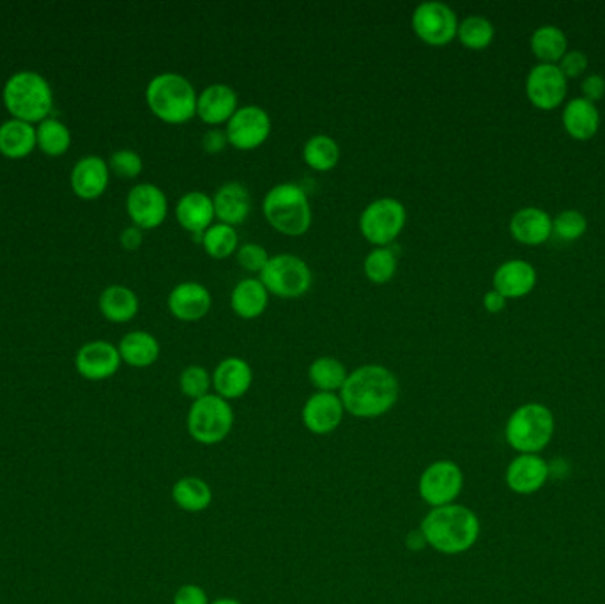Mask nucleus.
Masks as SVG:
<instances>
[{"instance_id":"f257e3e1","label":"nucleus","mask_w":605,"mask_h":604,"mask_svg":"<svg viewBox=\"0 0 605 604\" xmlns=\"http://www.w3.org/2000/svg\"><path fill=\"white\" fill-rule=\"evenodd\" d=\"M338 395L345 413L356 419H377L393 410L399 401V378L384 365H361L349 372Z\"/></svg>"},{"instance_id":"f03ea898","label":"nucleus","mask_w":605,"mask_h":604,"mask_svg":"<svg viewBox=\"0 0 605 604\" xmlns=\"http://www.w3.org/2000/svg\"><path fill=\"white\" fill-rule=\"evenodd\" d=\"M427 544L443 555H462L480 539V518L466 505L450 504L430 509L420 525Z\"/></svg>"},{"instance_id":"7ed1b4c3","label":"nucleus","mask_w":605,"mask_h":604,"mask_svg":"<svg viewBox=\"0 0 605 604\" xmlns=\"http://www.w3.org/2000/svg\"><path fill=\"white\" fill-rule=\"evenodd\" d=\"M197 98L192 82L172 71L156 75L146 89L147 107L167 124H184L197 117Z\"/></svg>"},{"instance_id":"20e7f679","label":"nucleus","mask_w":605,"mask_h":604,"mask_svg":"<svg viewBox=\"0 0 605 604\" xmlns=\"http://www.w3.org/2000/svg\"><path fill=\"white\" fill-rule=\"evenodd\" d=\"M262 211L276 233L298 238L312 227V206L308 195L296 183H278L264 195Z\"/></svg>"},{"instance_id":"39448f33","label":"nucleus","mask_w":605,"mask_h":604,"mask_svg":"<svg viewBox=\"0 0 605 604\" xmlns=\"http://www.w3.org/2000/svg\"><path fill=\"white\" fill-rule=\"evenodd\" d=\"M4 103L18 121L43 123L54 107V94L39 73L18 71L4 87Z\"/></svg>"},{"instance_id":"423d86ee","label":"nucleus","mask_w":605,"mask_h":604,"mask_svg":"<svg viewBox=\"0 0 605 604\" xmlns=\"http://www.w3.org/2000/svg\"><path fill=\"white\" fill-rule=\"evenodd\" d=\"M554 415L540 403L522 404L506 422V442L519 454H538L554 436Z\"/></svg>"},{"instance_id":"0eeeda50","label":"nucleus","mask_w":605,"mask_h":604,"mask_svg":"<svg viewBox=\"0 0 605 604\" xmlns=\"http://www.w3.org/2000/svg\"><path fill=\"white\" fill-rule=\"evenodd\" d=\"M234 427V410L220 395L209 394L193 401L186 417V429L200 445L222 443Z\"/></svg>"},{"instance_id":"6e6552de","label":"nucleus","mask_w":605,"mask_h":604,"mask_svg":"<svg viewBox=\"0 0 605 604\" xmlns=\"http://www.w3.org/2000/svg\"><path fill=\"white\" fill-rule=\"evenodd\" d=\"M269 295L282 300H296L307 295L312 287V270L301 257L294 254L271 256L268 266L259 275Z\"/></svg>"},{"instance_id":"1a4fd4ad","label":"nucleus","mask_w":605,"mask_h":604,"mask_svg":"<svg viewBox=\"0 0 605 604\" xmlns=\"http://www.w3.org/2000/svg\"><path fill=\"white\" fill-rule=\"evenodd\" d=\"M407 211L395 197H379L360 215V233L372 247H391L406 227Z\"/></svg>"},{"instance_id":"9d476101","label":"nucleus","mask_w":605,"mask_h":604,"mask_svg":"<svg viewBox=\"0 0 605 604\" xmlns=\"http://www.w3.org/2000/svg\"><path fill=\"white\" fill-rule=\"evenodd\" d=\"M464 488V473L450 459H439L427 466L418 481V493L423 502L434 507L455 504Z\"/></svg>"},{"instance_id":"9b49d317","label":"nucleus","mask_w":605,"mask_h":604,"mask_svg":"<svg viewBox=\"0 0 605 604\" xmlns=\"http://www.w3.org/2000/svg\"><path fill=\"white\" fill-rule=\"evenodd\" d=\"M414 34L429 47H446L457 38L459 18L450 6L443 2H423L411 16Z\"/></svg>"},{"instance_id":"f8f14e48","label":"nucleus","mask_w":605,"mask_h":604,"mask_svg":"<svg viewBox=\"0 0 605 604\" xmlns=\"http://www.w3.org/2000/svg\"><path fill=\"white\" fill-rule=\"evenodd\" d=\"M271 117L268 110L259 105L239 107L236 114L225 124V133L232 148L239 151H253L261 148L271 135Z\"/></svg>"},{"instance_id":"ddd939ff","label":"nucleus","mask_w":605,"mask_h":604,"mask_svg":"<svg viewBox=\"0 0 605 604\" xmlns=\"http://www.w3.org/2000/svg\"><path fill=\"white\" fill-rule=\"evenodd\" d=\"M126 211L135 227L151 231L165 222L169 215V201L161 188L153 183H142L131 188L126 199Z\"/></svg>"},{"instance_id":"4468645a","label":"nucleus","mask_w":605,"mask_h":604,"mask_svg":"<svg viewBox=\"0 0 605 604\" xmlns=\"http://www.w3.org/2000/svg\"><path fill=\"white\" fill-rule=\"evenodd\" d=\"M568 80L561 73L558 64H537L526 78V94L531 105L540 110H554L565 101Z\"/></svg>"},{"instance_id":"2eb2a0df","label":"nucleus","mask_w":605,"mask_h":604,"mask_svg":"<svg viewBox=\"0 0 605 604\" xmlns=\"http://www.w3.org/2000/svg\"><path fill=\"white\" fill-rule=\"evenodd\" d=\"M345 417L340 395L331 392H315L303 404L301 419L308 431L317 436L335 433Z\"/></svg>"},{"instance_id":"dca6fc26","label":"nucleus","mask_w":605,"mask_h":604,"mask_svg":"<svg viewBox=\"0 0 605 604\" xmlns=\"http://www.w3.org/2000/svg\"><path fill=\"white\" fill-rule=\"evenodd\" d=\"M77 371L89 381H103L112 378L123 364L119 349L105 341L85 344L77 353Z\"/></svg>"},{"instance_id":"f3484780","label":"nucleus","mask_w":605,"mask_h":604,"mask_svg":"<svg viewBox=\"0 0 605 604\" xmlns=\"http://www.w3.org/2000/svg\"><path fill=\"white\" fill-rule=\"evenodd\" d=\"M211 303H213V298H211L209 289L195 280L177 284L170 291L169 300H167L170 314L184 323H193V321L206 318L211 310Z\"/></svg>"},{"instance_id":"a211bd4d","label":"nucleus","mask_w":605,"mask_h":604,"mask_svg":"<svg viewBox=\"0 0 605 604\" xmlns=\"http://www.w3.org/2000/svg\"><path fill=\"white\" fill-rule=\"evenodd\" d=\"M176 218L184 231L200 243L207 229L215 224L213 197L197 190L184 194L177 202Z\"/></svg>"},{"instance_id":"6ab92c4d","label":"nucleus","mask_w":605,"mask_h":604,"mask_svg":"<svg viewBox=\"0 0 605 604\" xmlns=\"http://www.w3.org/2000/svg\"><path fill=\"white\" fill-rule=\"evenodd\" d=\"M549 479V465L538 454H519L506 468V486L517 495H533Z\"/></svg>"},{"instance_id":"aec40b11","label":"nucleus","mask_w":605,"mask_h":604,"mask_svg":"<svg viewBox=\"0 0 605 604\" xmlns=\"http://www.w3.org/2000/svg\"><path fill=\"white\" fill-rule=\"evenodd\" d=\"M215 394L225 401H236L252 388L253 371L245 358H223L211 374Z\"/></svg>"},{"instance_id":"412c9836","label":"nucleus","mask_w":605,"mask_h":604,"mask_svg":"<svg viewBox=\"0 0 605 604\" xmlns=\"http://www.w3.org/2000/svg\"><path fill=\"white\" fill-rule=\"evenodd\" d=\"M238 109V93L227 84H211L197 98V117L207 126L229 123Z\"/></svg>"},{"instance_id":"4be33fe9","label":"nucleus","mask_w":605,"mask_h":604,"mask_svg":"<svg viewBox=\"0 0 605 604\" xmlns=\"http://www.w3.org/2000/svg\"><path fill=\"white\" fill-rule=\"evenodd\" d=\"M492 284L498 293L510 298H524L537 286V270L533 264L522 259H510L494 272Z\"/></svg>"},{"instance_id":"5701e85b","label":"nucleus","mask_w":605,"mask_h":604,"mask_svg":"<svg viewBox=\"0 0 605 604\" xmlns=\"http://www.w3.org/2000/svg\"><path fill=\"white\" fill-rule=\"evenodd\" d=\"M213 204H215L216 220L222 224L236 227V225L243 224L250 215L252 195L243 183L227 181L216 190L213 195Z\"/></svg>"},{"instance_id":"b1692460","label":"nucleus","mask_w":605,"mask_h":604,"mask_svg":"<svg viewBox=\"0 0 605 604\" xmlns=\"http://www.w3.org/2000/svg\"><path fill=\"white\" fill-rule=\"evenodd\" d=\"M110 167L100 156H85L71 172L73 192L84 199L94 201L107 190Z\"/></svg>"},{"instance_id":"393cba45","label":"nucleus","mask_w":605,"mask_h":604,"mask_svg":"<svg viewBox=\"0 0 605 604\" xmlns=\"http://www.w3.org/2000/svg\"><path fill=\"white\" fill-rule=\"evenodd\" d=\"M510 234L515 241L528 247L544 245L552 236V218L540 208H522L510 218Z\"/></svg>"},{"instance_id":"a878e982","label":"nucleus","mask_w":605,"mask_h":604,"mask_svg":"<svg viewBox=\"0 0 605 604\" xmlns=\"http://www.w3.org/2000/svg\"><path fill=\"white\" fill-rule=\"evenodd\" d=\"M268 303V289L255 277L239 280L230 295V307L234 310V314L246 321L261 318L268 309Z\"/></svg>"},{"instance_id":"bb28decb","label":"nucleus","mask_w":605,"mask_h":604,"mask_svg":"<svg viewBox=\"0 0 605 604\" xmlns=\"http://www.w3.org/2000/svg\"><path fill=\"white\" fill-rule=\"evenodd\" d=\"M563 126L572 139H593L600 128V112L597 105L584 98L568 101L563 110Z\"/></svg>"},{"instance_id":"cd10ccee","label":"nucleus","mask_w":605,"mask_h":604,"mask_svg":"<svg viewBox=\"0 0 605 604\" xmlns=\"http://www.w3.org/2000/svg\"><path fill=\"white\" fill-rule=\"evenodd\" d=\"M119 355L124 364L135 369H146L158 362L161 348L158 339L147 332L126 333L119 344Z\"/></svg>"},{"instance_id":"c85d7f7f","label":"nucleus","mask_w":605,"mask_h":604,"mask_svg":"<svg viewBox=\"0 0 605 604\" xmlns=\"http://www.w3.org/2000/svg\"><path fill=\"white\" fill-rule=\"evenodd\" d=\"M38 146L36 128L18 119H11L0 126V153L11 160H22Z\"/></svg>"},{"instance_id":"c756f323","label":"nucleus","mask_w":605,"mask_h":604,"mask_svg":"<svg viewBox=\"0 0 605 604\" xmlns=\"http://www.w3.org/2000/svg\"><path fill=\"white\" fill-rule=\"evenodd\" d=\"M174 504L186 512H202L213 504V489L200 477H183L172 488Z\"/></svg>"},{"instance_id":"7c9ffc66","label":"nucleus","mask_w":605,"mask_h":604,"mask_svg":"<svg viewBox=\"0 0 605 604\" xmlns=\"http://www.w3.org/2000/svg\"><path fill=\"white\" fill-rule=\"evenodd\" d=\"M101 314L112 323H128L138 314V298L124 286H110L100 296Z\"/></svg>"},{"instance_id":"2f4dec72","label":"nucleus","mask_w":605,"mask_h":604,"mask_svg":"<svg viewBox=\"0 0 605 604\" xmlns=\"http://www.w3.org/2000/svg\"><path fill=\"white\" fill-rule=\"evenodd\" d=\"M531 52L542 64H558L567 54L568 41L565 32L556 25H542L531 36Z\"/></svg>"},{"instance_id":"473e14b6","label":"nucleus","mask_w":605,"mask_h":604,"mask_svg":"<svg viewBox=\"0 0 605 604\" xmlns=\"http://www.w3.org/2000/svg\"><path fill=\"white\" fill-rule=\"evenodd\" d=\"M349 371L338 358L319 357L308 367V380L317 392L337 394L344 387Z\"/></svg>"},{"instance_id":"72a5a7b5","label":"nucleus","mask_w":605,"mask_h":604,"mask_svg":"<svg viewBox=\"0 0 605 604\" xmlns=\"http://www.w3.org/2000/svg\"><path fill=\"white\" fill-rule=\"evenodd\" d=\"M303 160L310 169L317 172H330L340 162V146L330 135H314L303 146Z\"/></svg>"},{"instance_id":"f704fd0d","label":"nucleus","mask_w":605,"mask_h":604,"mask_svg":"<svg viewBox=\"0 0 605 604\" xmlns=\"http://www.w3.org/2000/svg\"><path fill=\"white\" fill-rule=\"evenodd\" d=\"M200 245L206 250L207 256L216 261H223L234 256L239 248V234L232 225L215 222L207 229Z\"/></svg>"},{"instance_id":"c9c22d12","label":"nucleus","mask_w":605,"mask_h":604,"mask_svg":"<svg viewBox=\"0 0 605 604\" xmlns=\"http://www.w3.org/2000/svg\"><path fill=\"white\" fill-rule=\"evenodd\" d=\"M399 268V256L393 247H374L363 263L365 277L376 286L388 284Z\"/></svg>"},{"instance_id":"e433bc0d","label":"nucleus","mask_w":605,"mask_h":604,"mask_svg":"<svg viewBox=\"0 0 605 604\" xmlns=\"http://www.w3.org/2000/svg\"><path fill=\"white\" fill-rule=\"evenodd\" d=\"M494 36H496V29L491 20L485 16L471 15L459 22L457 38L462 43V47L469 50H485L491 47Z\"/></svg>"},{"instance_id":"4c0bfd02","label":"nucleus","mask_w":605,"mask_h":604,"mask_svg":"<svg viewBox=\"0 0 605 604\" xmlns=\"http://www.w3.org/2000/svg\"><path fill=\"white\" fill-rule=\"evenodd\" d=\"M36 139L39 149L48 156H62L71 146V135L66 124L57 119H45L43 123H39Z\"/></svg>"},{"instance_id":"58836bf2","label":"nucleus","mask_w":605,"mask_h":604,"mask_svg":"<svg viewBox=\"0 0 605 604\" xmlns=\"http://www.w3.org/2000/svg\"><path fill=\"white\" fill-rule=\"evenodd\" d=\"M179 388L184 397L199 401L202 397L211 394L209 390L213 388V378L202 365H188L184 367L181 376H179Z\"/></svg>"},{"instance_id":"ea45409f","label":"nucleus","mask_w":605,"mask_h":604,"mask_svg":"<svg viewBox=\"0 0 605 604\" xmlns=\"http://www.w3.org/2000/svg\"><path fill=\"white\" fill-rule=\"evenodd\" d=\"M586 231H588V220L581 211L565 210L558 213V217L552 218V234H556L560 240H579L583 238Z\"/></svg>"},{"instance_id":"a19ab883","label":"nucleus","mask_w":605,"mask_h":604,"mask_svg":"<svg viewBox=\"0 0 605 604\" xmlns=\"http://www.w3.org/2000/svg\"><path fill=\"white\" fill-rule=\"evenodd\" d=\"M238 264L245 272L253 273V275H261L264 268L268 266L271 256L266 248L257 245V243H245L238 248L236 252Z\"/></svg>"},{"instance_id":"79ce46f5","label":"nucleus","mask_w":605,"mask_h":604,"mask_svg":"<svg viewBox=\"0 0 605 604\" xmlns=\"http://www.w3.org/2000/svg\"><path fill=\"white\" fill-rule=\"evenodd\" d=\"M110 169L119 178L133 179L140 176V172L144 169V162L135 151L121 149L110 156Z\"/></svg>"},{"instance_id":"37998d69","label":"nucleus","mask_w":605,"mask_h":604,"mask_svg":"<svg viewBox=\"0 0 605 604\" xmlns=\"http://www.w3.org/2000/svg\"><path fill=\"white\" fill-rule=\"evenodd\" d=\"M588 64H590L588 55L581 50H572L563 55V59L558 62V68L568 80V78L581 77L584 71L588 70Z\"/></svg>"},{"instance_id":"c03bdc74","label":"nucleus","mask_w":605,"mask_h":604,"mask_svg":"<svg viewBox=\"0 0 605 604\" xmlns=\"http://www.w3.org/2000/svg\"><path fill=\"white\" fill-rule=\"evenodd\" d=\"M172 604H211L207 597L206 590L195 583H186L183 587L177 589L174 594V603Z\"/></svg>"},{"instance_id":"a18cd8bd","label":"nucleus","mask_w":605,"mask_h":604,"mask_svg":"<svg viewBox=\"0 0 605 604\" xmlns=\"http://www.w3.org/2000/svg\"><path fill=\"white\" fill-rule=\"evenodd\" d=\"M200 142H202V149L206 151L207 155H218V153H222L223 149L229 146V139H227L225 128L223 130H220V128L207 130Z\"/></svg>"},{"instance_id":"49530a36","label":"nucleus","mask_w":605,"mask_h":604,"mask_svg":"<svg viewBox=\"0 0 605 604\" xmlns=\"http://www.w3.org/2000/svg\"><path fill=\"white\" fill-rule=\"evenodd\" d=\"M581 91H583L584 100L597 103L605 96V78L602 75H597V73H591V75L584 78Z\"/></svg>"},{"instance_id":"de8ad7c7","label":"nucleus","mask_w":605,"mask_h":604,"mask_svg":"<svg viewBox=\"0 0 605 604\" xmlns=\"http://www.w3.org/2000/svg\"><path fill=\"white\" fill-rule=\"evenodd\" d=\"M505 296L498 293L496 289H491V291H487L485 295H483V307L487 312H491V314H499V312H503L506 307Z\"/></svg>"},{"instance_id":"09e8293b","label":"nucleus","mask_w":605,"mask_h":604,"mask_svg":"<svg viewBox=\"0 0 605 604\" xmlns=\"http://www.w3.org/2000/svg\"><path fill=\"white\" fill-rule=\"evenodd\" d=\"M142 240H144L142 229H138L135 225L126 227L123 233H121V245H123L126 250H137V248L142 245Z\"/></svg>"},{"instance_id":"8fccbe9b","label":"nucleus","mask_w":605,"mask_h":604,"mask_svg":"<svg viewBox=\"0 0 605 604\" xmlns=\"http://www.w3.org/2000/svg\"><path fill=\"white\" fill-rule=\"evenodd\" d=\"M406 546L409 551H422L425 550L429 544H427V539H425L422 530L418 528V530H411V532L407 534Z\"/></svg>"},{"instance_id":"3c124183","label":"nucleus","mask_w":605,"mask_h":604,"mask_svg":"<svg viewBox=\"0 0 605 604\" xmlns=\"http://www.w3.org/2000/svg\"><path fill=\"white\" fill-rule=\"evenodd\" d=\"M211 604H243L238 599H234V597H220V599H216Z\"/></svg>"}]
</instances>
